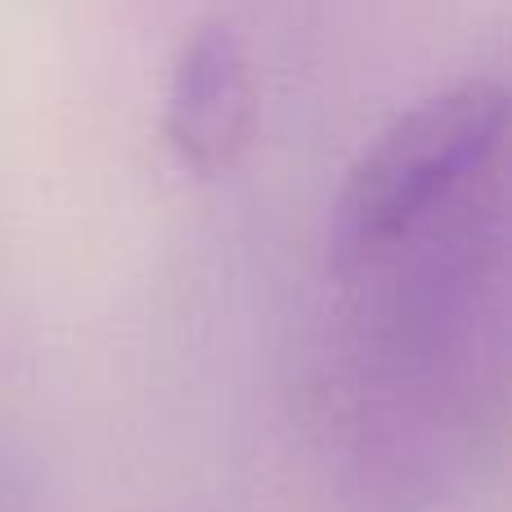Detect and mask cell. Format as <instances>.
Returning a JSON list of instances; mask_svg holds the SVG:
<instances>
[{"label":"cell","mask_w":512,"mask_h":512,"mask_svg":"<svg viewBox=\"0 0 512 512\" xmlns=\"http://www.w3.org/2000/svg\"><path fill=\"white\" fill-rule=\"evenodd\" d=\"M256 77L243 36L230 23H198L180 41L167 81L162 131L189 171L221 176L239 167L256 135Z\"/></svg>","instance_id":"obj_2"},{"label":"cell","mask_w":512,"mask_h":512,"mask_svg":"<svg viewBox=\"0 0 512 512\" xmlns=\"http://www.w3.org/2000/svg\"><path fill=\"white\" fill-rule=\"evenodd\" d=\"M508 171V90L459 81L400 113L337 194L355 450L391 495H432L504 378Z\"/></svg>","instance_id":"obj_1"}]
</instances>
